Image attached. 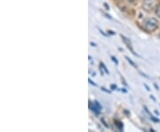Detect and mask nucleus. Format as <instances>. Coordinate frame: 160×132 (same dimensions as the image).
Here are the masks:
<instances>
[{"instance_id":"nucleus-1","label":"nucleus","mask_w":160,"mask_h":132,"mask_svg":"<svg viewBox=\"0 0 160 132\" xmlns=\"http://www.w3.org/2000/svg\"><path fill=\"white\" fill-rule=\"evenodd\" d=\"M158 21L156 18H147L144 20L142 26L147 32H153L158 28Z\"/></svg>"},{"instance_id":"nucleus-2","label":"nucleus","mask_w":160,"mask_h":132,"mask_svg":"<svg viewBox=\"0 0 160 132\" xmlns=\"http://www.w3.org/2000/svg\"><path fill=\"white\" fill-rule=\"evenodd\" d=\"M158 5V0H143L142 8L145 12H150L157 8Z\"/></svg>"},{"instance_id":"nucleus-3","label":"nucleus","mask_w":160,"mask_h":132,"mask_svg":"<svg viewBox=\"0 0 160 132\" xmlns=\"http://www.w3.org/2000/svg\"><path fill=\"white\" fill-rule=\"evenodd\" d=\"M121 37V38H122V40L124 41V45L126 46V48H128L134 55H137V56H139L137 54H136L135 52H134V48H133V46H132V42H131V40L129 39V38H127L126 37L123 36V35H120Z\"/></svg>"},{"instance_id":"nucleus-4","label":"nucleus","mask_w":160,"mask_h":132,"mask_svg":"<svg viewBox=\"0 0 160 132\" xmlns=\"http://www.w3.org/2000/svg\"><path fill=\"white\" fill-rule=\"evenodd\" d=\"M89 107H90V109H91L93 112H96V113H99V112H100V110L102 109L101 105L99 104V102H97V101L89 102Z\"/></svg>"},{"instance_id":"nucleus-5","label":"nucleus","mask_w":160,"mask_h":132,"mask_svg":"<svg viewBox=\"0 0 160 132\" xmlns=\"http://www.w3.org/2000/svg\"><path fill=\"white\" fill-rule=\"evenodd\" d=\"M114 122H115V125L117 127V129H118L120 131H122V130H123V128H124L123 123H122L121 121H119V120H114Z\"/></svg>"},{"instance_id":"nucleus-6","label":"nucleus","mask_w":160,"mask_h":132,"mask_svg":"<svg viewBox=\"0 0 160 132\" xmlns=\"http://www.w3.org/2000/svg\"><path fill=\"white\" fill-rule=\"evenodd\" d=\"M156 14H157V16L160 19V4L158 5V6L156 8Z\"/></svg>"},{"instance_id":"nucleus-7","label":"nucleus","mask_w":160,"mask_h":132,"mask_svg":"<svg viewBox=\"0 0 160 132\" xmlns=\"http://www.w3.org/2000/svg\"><path fill=\"white\" fill-rule=\"evenodd\" d=\"M125 59H126V60L128 61V62H129L130 64H132V65H133V66H134V68H137V66H136V65H135V63H134V62L133 61L131 60V59H130L129 57H127V56H125Z\"/></svg>"},{"instance_id":"nucleus-8","label":"nucleus","mask_w":160,"mask_h":132,"mask_svg":"<svg viewBox=\"0 0 160 132\" xmlns=\"http://www.w3.org/2000/svg\"><path fill=\"white\" fill-rule=\"evenodd\" d=\"M100 66L102 67V69H103V70L105 71V72H106V73L110 74V72H109V70H108V69L106 68V66L104 65V63H103V62H100Z\"/></svg>"},{"instance_id":"nucleus-9","label":"nucleus","mask_w":160,"mask_h":132,"mask_svg":"<svg viewBox=\"0 0 160 132\" xmlns=\"http://www.w3.org/2000/svg\"><path fill=\"white\" fill-rule=\"evenodd\" d=\"M101 121L104 123V126H105V127H107V128H110V125H108V123H107V122H105V120H104L103 118H101Z\"/></svg>"},{"instance_id":"nucleus-10","label":"nucleus","mask_w":160,"mask_h":132,"mask_svg":"<svg viewBox=\"0 0 160 132\" xmlns=\"http://www.w3.org/2000/svg\"><path fill=\"white\" fill-rule=\"evenodd\" d=\"M111 88L112 89V90H115V89H117V85L112 84L111 86Z\"/></svg>"},{"instance_id":"nucleus-11","label":"nucleus","mask_w":160,"mask_h":132,"mask_svg":"<svg viewBox=\"0 0 160 132\" xmlns=\"http://www.w3.org/2000/svg\"><path fill=\"white\" fill-rule=\"evenodd\" d=\"M111 59L113 60L114 62H116V64H118V62H117V58H115L114 56H111Z\"/></svg>"},{"instance_id":"nucleus-12","label":"nucleus","mask_w":160,"mask_h":132,"mask_svg":"<svg viewBox=\"0 0 160 132\" xmlns=\"http://www.w3.org/2000/svg\"><path fill=\"white\" fill-rule=\"evenodd\" d=\"M120 77H121V79H122V82H123V83H124V86H127V83L125 82V80H124V78H123V77H122V76H121V75H120Z\"/></svg>"},{"instance_id":"nucleus-13","label":"nucleus","mask_w":160,"mask_h":132,"mask_svg":"<svg viewBox=\"0 0 160 132\" xmlns=\"http://www.w3.org/2000/svg\"><path fill=\"white\" fill-rule=\"evenodd\" d=\"M88 81H89V83H90V84L94 85V86H97V85L95 84V83H94V82L92 81V80H91V79H89V80H88Z\"/></svg>"},{"instance_id":"nucleus-14","label":"nucleus","mask_w":160,"mask_h":132,"mask_svg":"<svg viewBox=\"0 0 160 132\" xmlns=\"http://www.w3.org/2000/svg\"><path fill=\"white\" fill-rule=\"evenodd\" d=\"M100 89H101V90H103V91H105V92H107V93H109V94L111 93V91H109V90H107V89H105V87H101Z\"/></svg>"},{"instance_id":"nucleus-15","label":"nucleus","mask_w":160,"mask_h":132,"mask_svg":"<svg viewBox=\"0 0 160 132\" xmlns=\"http://www.w3.org/2000/svg\"><path fill=\"white\" fill-rule=\"evenodd\" d=\"M99 30H100V29H99ZM100 33H101V34H102L104 37H107V34H106V33H104L101 30H100Z\"/></svg>"},{"instance_id":"nucleus-16","label":"nucleus","mask_w":160,"mask_h":132,"mask_svg":"<svg viewBox=\"0 0 160 132\" xmlns=\"http://www.w3.org/2000/svg\"><path fill=\"white\" fill-rule=\"evenodd\" d=\"M108 32H110V33H111V34H112V35H114V34H115V32H112V30H109Z\"/></svg>"},{"instance_id":"nucleus-17","label":"nucleus","mask_w":160,"mask_h":132,"mask_svg":"<svg viewBox=\"0 0 160 132\" xmlns=\"http://www.w3.org/2000/svg\"><path fill=\"white\" fill-rule=\"evenodd\" d=\"M91 45H92L93 47H96V44H94V43H93V42L91 43Z\"/></svg>"}]
</instances>
